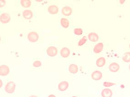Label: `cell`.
I'll use <instances>...</instances> for the list:
<instances>
[{
	"label": "cell",
	"mask_w": 130,
	"mask_h": 97,
	"mask_svg": "<svg viewBox=\"0 0 130 97\" xmlns=\"http://www.w3.org/2000/svg\"><path fill=\"white\" fill-rule=\"evenodd\" d=\"M48 11L51 14H56L59 12V8L55 5H51L48 7Z\"/></svg>",
	"instance_id": "obj_12"
},
{
	"label": "cell",
	"mask_w": 130,
	"mask_h": 97,
	"mask_svg": "<svg viewBox=\"0 0 130 97\" xmlns=\"http://www.w3.org/2000/svg\"><path fill=\"white\" fill-rule=\"evenodd\" d=\"M68 70L72 74H76L78 71V67L75 64H71L68 67Z\"/></svg>",
	"instance_id": "obj_17"
},
{
	"label": "cell",
	"mask_w": 130,
	"mask_h": 97,
	"mask_svg": "<svg viewBox=\"0 0 130 97\" xmlns=\"http://www.w3.org/2000/svg\"><path fill=\"white\" fill-rule=\"evenodd\" d=\"M23 16L26 19L30 20L32 17L33 13L29 10H25L23 11Z\"/></svg>",
	"instance_id": "obj_13"
},
{
	"label": "cell",
	"mask_w": 130,
	"mask_h": 97,
	"mask_svg": "<svg viewBox=\"0 0 130 97\" xmlns=\"http://www.w3.org/2000/svg\"><path fill=\"white\" fill-rule=\"evenodd\" d=\"M27 39L31 42H36L39 40V35L36 32H30L27 35Z\"/></svg>",
	"instance_id": "obj_2"
},
{
	"label": "cell",
	"mask_w": 130,
	"mask_h": 97,
	"mask_svg": "<svg viewBox=\"0 0 130 97\" xmlns=\"http://www.w3.org/2000/svg\"><path fill=\"white\" fill-rule=\"evenodd\" d=\"M20 3L22 6L25 8L29 7L31 5V2L29 0H21Z\"/></svg>",
	"instance_id": "obj_19"
},
{
	"label": "cell",
	"mask_w": 130,
	"mask_h": 97,
	"mask_svg": "<svg viewBox=\"0 0 130 97\" xmlns=\"http://www.w3.org/2000/svg\"><path fill=\"white\" fill-rule=\"evenodd\" d=\"M10 72V69L7 66L2 65L0 66V75L5 76L8 75Z\"/></svg>",
	"instance_id": "obj_5"
},
{
	"label": "cell",
	"mask_w": 130,
	"mask_h": 97,
	"mask_svg": "<svg viewBox=\"0 0 130 97\" xmlns=\"http://www.w3.org/2000/svg\"><path fill=\"white\" fill-rule=\"evenodd\" d=\"M60 54L63 58H67L70 54V50L68 48H63L60 51Z\"/></svg>",
	"instance_id": "obj_15"
},
{
	"label": "cell",
	"mask_w": 130,
	"mask_h": 97,
	"mask_svg": "<svg viewBox=\"0 0 130 97\" xmlns=\"http://www.w3.org/2000/svg\"><path fill=\"white\" fill-rule=\"evenodd\" d=\"M29 97H38V96H36V95H31V96H30Z\"/></svg>",
	"instance_id": "obj_27"
},
{
	"label": "cell",
	"mask_w": 130,
	"mask_h": 97,
	"mask_svg": "<svg viewBox=\"0 0 130 97\" xmlns=\"http://www.w3.org/2000/svg\"><path fill=\"white\" fill-rule=\"evenodd\" d=\"M129 48H130V45H129Z\"/></svg>",
	"instance_id": "obj_31"
},
{
	"label": "cell",
	"mask_w": 130,
	"mask_h": 97,
	"mask_svg": "<svg viewBox=\"0 0 130 97\" xmlns=\"http://www.w3.org/2000/svg\"><path fill=\"white\" fill-rule=\"evenodd\" d=\"M41 65H42V63L40 61H35L33 63V66H34V67H36V68L40 67Z\"/></svg>",
	"instance_id": "obj_23"
},
{
	"label": "cell",
	"mask_w": 130,
	"mask_h": 97,
	"mask_svg": "<svg viewBox=\"0 0 130 97\" xmlns=\"http://www.w3.org/2000/svg\"><path fill=\"white\" fill-rule=\"evenodd\" d=\"M129 70H130V64L129 65Z\"/></svg>",
	"instance_id": "obj_29"
},
{
	"label": "cell",
	"mask_w": 130,
	"mask_h": 97,
	"mask_svg": "<svg viewBox=\"0 0 130 97\" xmlns=\"http://www.w3.org/2000/svg\"><path fill=\"white\" fill-rule=\"evenodd\" d=\"M58 50L54 46H50L47 50V53L48 56L54 57L58 54Z\"/></svg>",
	"instance_id": "obj_3"
},
{
	"label": "cell",
	"mask_w": 130,
	"mask_h": 97,
	"mask_svg": "<svg viewBox=\"0 0 130 97\" xmlns=\"http://www.w3.org/2000/svg\"><path fill=\"white\" fill-rule=\"evenodd\" d=\"M73 32H74L75 34L76 35H77V36H80V35H82L83 33V31L82 29H81V28H75L74 29Z\"/></svg>",
	"instance_id": "obj_22"
},
{
	"label": "cell",
	"mask_w": 130,
	"mask_h": 97,
	"mask_svg": "<svg viewBox=\"0 0 130 97\" xmlns=\"http://www.w3.org/2000/svg\"><path fill=\"white\" fill-rule=\"evenodd\" d=\"M38 1V2H41L42 1Z\"/></svg>",
	"instance_id": "obj_30"
},
{
	"label": "cell",
	"mask_w": 130,
	"mask_h": 97,
	"mask_svg": "<svg viewBox=\"0 0 130 97\" xmlns=\"http://www.w3.org/2000/svg\"><path fill=\"white\" fill-rule=\"evenodd\" d=\"M73 12V10L72 8L69 7H64L62 9V13L64 16H70Z\"/></svg>",
	"instance_id": "obj_7"
},
{
	"label": "cell",
	"mask_w": 130,
	"mask_h": 97,
	"mask_svg": "<svg viewBox=\"0 0 130 97\" xmlns=\"http://www.w3.org/2000/svg\"><path fill=\"white\" fill-rule=\"evenodd\" d=\"M103 47L104 45L102 43H98L94 47V52L96 54L100 53V52H102L103 49Z\"/></svg>",
	"instance_id": "obj_9"
},
{
	"label": "cell",
	"mask_w": 130,
	"mask_h": 97,
	"mask_svg": "<svg viewBox=\"0 0 130 97\" xmlns=\"http://www.w3.org/2000/svg\"><path fill=\"white\" fill-rule=\"evenodd\" d=\"M60 24L64 28H67L69 27V22L67 19L65 18H62L60 20Z\"/></svg>",
	"instance_id": "obj_18"
},
{
	"label": "cell",
	"mask_w": 130,
	"mask_h": 97,
	"mask_svg": "<svg viewBox=\"0 0 130 97\" xmlns=\"http://www.w3.org/2000/svg\"><path fill=\"white\" fill-rule=\"evenodd\" d=\"M105 64V59L104 57H100L97 59L96 62V64L99 67H102Z\"/></svg>",
	"instance_id": "obj_16"
},
{
	"label": "cell",
	"mask_w": 130,
	"mask_h": 97,
	"mask_svg": "<svg viewBox=\"0 0 130 97\" xmlns=\"http://www.w3.org/2000/svg\"><path fill=\"white\" fill-rule=\"evenodd\" d=\"M113 94L112 91L109 88H105L101 92V96L102 97H112Z\"/></svg>",
	"instance_id": "obj_14"
},
{
	"label": "cell",
	"mask_w": 130,
	"mask_h": 97,
	"mask_svg": "<svg viewBox=\"0 0 130 97\" xmlns=\"http://www.w3.org/2000/svg\"><path fill=\"white\" fill-rule=\"evenodd\" d=\"M124 2H125V1H120V2H122V3H121V4H123V3H124Z\"/></svg>",
	"instance_id": "obj_28"
},
{
	"label": "cell",
	"mask_w": 130,
	"mask_h": 97,
	"mask_svg": "<svg viewBox=\"0 0 130 97\" xmlns=\"http://www.w3.org/2000/svg\"><path fill=\"white\" fill-rule=\"evenodd\" d=\"M11 20V16L7 13H3L0 16L1 22L3 24H7Z\"/></svg>",
	"instance_id": "obj_4"
},
{
	"label": "cell",
	"mask_w": 130,
	"mask_h": 97,
	"mask_svg": "<svg viewBox=\"0 0 130 97\" xmlns=\"http://www.w3.org/2000/svg\"><path fill=\"white\" fill-rule=\"evenodd\" d=\"M0 82H1V85H0V87H2V81L1 80H0Z\"/></svg>",
	"instance_id": "obj_25"
},
{
	"label": "cell",
	"mask_w": 130,
	"mask_h": 97,
	"mask_svg": "<svg viewBox=\"0 0 130 97\" xmlns=\"http://www.w3.org/2000/svg\"><path fill=\"white\" fill-rule=\"evenodd\" d=\"M87 41V39L86 37H85V36L83 37V38L80 40L79 42H78V45L80 46H82L83 45H84V44L86 43Z\"/></svg>",
	"instance_id": "obj_21"
},
{
	"label": "cell",
	"mask_w": 130,
	"mask_h": 97,
	"mask_svg": "<svg viewBox=\"0 0 130 97\" xmlns=\"http://www.w3.org/2000/svg\"><path fill=\"white\" fill-rule=\"evenodd\" d=\"M69 84L68 82L66 81L61 82L58 85V88L61 91H64L68 88Z\"/></svg>",
	"instance_id": "obj_10"
},
{
	"label": "cell",
	"mask_w": 130,
	"mask_h": 97,
	"mask_svg": "<svg viewBox=\"0 0 130 97\" xmlns=\"http://www.w3.org/2000/svg\"><path fill=\"white\" fill-rule=\"evenodd\" d=\"M16 88V85L13 82H8L5 87V90L8 93L11 94L14 92Z\"/></svg>",
	"instance_id": "obj_1"
},
{
	"label": "cell",
	"mask_w": 130,
	"mask_h": 97,
	"mask_svg": "<svg viewBox=\"0 0 130 97\" xmlns=\"http://www.w3.org/2000/svg\"><path fill=\"white\" fill-rule=\"evenodd\" d=\"M114 85H115V84L112 83H110V82H105L103 83V85L105 86V87H109L113 86Z\"/></svg>",
	"instance_id": "obj_24"
},
{
	"label": "cell",
	"mask_w": 130,
	"mask_h": 97,
	"mask_svg": "<svg viewBox=\"0 0 130 97\" xmlns=\"http://www.w3.org/2000/svg\"><path fill=\"white\" fill-rule=\"evenodd\" d=\"M99 38V37L98 35L96 33L91 32L88 35V39L89 41H91L92 42H96L98 41Z\"/></svg>",
	"instance_id": "obj_11"
},
{
	"label": "cell",
	"mask_w": 130,
	"mask_h": 97,
	"mask_svg": "<svg viewBox=\"0 0 130 97\" xmlns=\"http://www.w3.org/2000/svg\"><path fill=\"white\" fill-rule=\"evenodd\" d=\"M122 59L126 63L130 62V52H126L124 53L122 56Z\"/></svg>",
	"instance_id": "obj_20"
},
{
	"label": "cell",
	"mask_w": 130,
	"mask_h": 97,
	"mask_svg": "<svg viewBox=\"0 0 130 97\" xmlns=\"http://www.w3.org/2000/svg\"><path fill=\"white\" fill-rule=\"evenodd\" d=\"M91 78L93 80L96 81L99 80L102 78V74L99 71H95L92 73Z\"/></svg>",
	"instance_id": "obj_6"
},
{
	"label": "cell",
	"mask_w": 130,
	"mask_h": 97,
	"mask_svg": "<svg viewBox=\"0 0 130 97\" xmlns=\"http://www.w3.org/2000/svg\"><path fill=\"white\" fill-rule=\"evenodd\" d=\"M120 66L118 64L115 62L109 64V69L110 72H117L120 70Z\"/></svg>",
	"instance_id": "obj_8"
},
{
	"label": "cell",
	"mask_w": 130,
	"mask_h": 97,
	"mask_svg": "<svg viewBox=\"0 0 130 97\" xmlns=\"http://www.w3.org/2000/svg\"><path fill=\"white\" fill-rule=\"evenodd\" d=\"M48 97H56L54 95H50L48 96Z\"/></svg>",
	"instance_id": "obj_26"
}]
</instances>
